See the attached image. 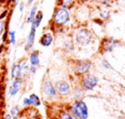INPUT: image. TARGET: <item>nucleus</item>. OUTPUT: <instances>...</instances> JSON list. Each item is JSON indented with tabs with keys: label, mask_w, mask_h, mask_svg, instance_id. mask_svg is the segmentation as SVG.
<instances>
[{
	"label": "nucleus",
	"mask_w": 125,
	"mask_h": 119,
	"mask_svg": "<svg viewBox=\"0 0 125 119\" xmlns=\"http://www.w3.org/2000/svg\"><path fill=\"white\" fill-rule=\"evenodd\" d=\"M42 19H43V13H42V11H37L36 15H35V16H34V19H33V21L32 23L34 25L35 28L38 29L39 27H40V23H41Z\"/></svg>",
	"instance_id": "obj_16"
},
{
	"label": "nucleus",
	"mask_w": 125,
	"mask_h": 119,
	"mask_svg": "<svg viewBox=\"0 0 125 119\" xmlns=\"http://www.w3.org/2000/svg\"><path fill=\"white\" fill-rule=\"evenodd\" d=\"M23 104H25V105H31L29 98H24V99H23Z\"/></svg>",
	"instance_id": "obj_23"
},
{
	"label": "nucleus",
	"mask_w": 125,
	"mask_h": 119,
	"mask_svg": "<svg viewBox=\"0 0 125 119\" xmlns=\"http://www.w3.org/2000/svg\"><path fill=\"white\" fill-rule=\"evenodd\" d=\"M98 1H99L100 3H103V4H105V2H107L108 0H98Z\"/></svg>",
	"instance_id": "obj_25"
},
{
	"label": "nucleus",
	"mask_w": 125,
	"mask_h": 119,
	"mask_svg": "<svg viewBox=\"0 0 125 119\" xmlns=\"http://www.w3.org/2000/svg\"><path fill=\"white\" fill-rule=\"evenodd\" d=\"M36 30L35 26L31 23V29H30V31L28 33V38H27V42H26V46H25V50L28 52L30 49L33 47V43H34V40H35V35H36Z\"/></svg>",
	"instance_id": "obj_8"
},
{
	"label": "nucleus",
	"mask_w": 125,
	"mask_h": 119,
	"mask_svg": "<svg viewBox=\"0 0 125 119\" xmlns=\"http://www.w3.org/2000/svg\"><path fill=\"white\" fill-rule=\"evenodd\" d=\"M92 63L88 60H79L74 66V70L78 74H87L89 72Z\"/></svg>",
	"instance_id": "obj_6"
},
{
	"label": "nucleus",
	"mask_w": 125,
	"mask_h": 119,
	"mask_svg": "<svg viewBox=\"0 0 125 119\" xmlns=\"http://www.w3.org/2000/svg\"><path fill=\"white\" fill-rule=\"evenodd\" d=\"M9 38H10V42L14 45V44L16 43V32L10 31L9 32Z\"/></svg>",
	"instance_id": "obj_19"
},
{
	"label": "nucleus",
	"mask_w": 125,
	"mask_h": 119,
	"mask_svg": "<svg viewBox=\"0 0 125 119\" xmlns=\"http://www.w3.org/2000/svg\"><path fill=\"white\" fill-rule=\"evenodd\" d=\"M22 1H26V0H22Z\"/></svg>",
	"instance_id": "obj_30"
},
{
	"label": "nucleus",
	"mask_w": 125,
	"mask_h": 119,
	"mask_svg": "<svg viewBox=\"0 0 125 119\" xmlns=\"http://www.w3.org/2000/svg\"><path fill=\"white\" fill-rule=\"evenodd\" d=\"M91 41H92V34H91L90 30H88L87 29H80L76 32L75 42L78 45L82 46V47H85V46L90 44Z\"/></svg>",
	"instance_id": "obj_3"
},
{
	"label": "nucleus",
	"mask_w": 125,
	"mask_h": 119,
	"mask_svg": "<svg viewBox=\"0 0 125 119\" xmlns=\"http://www.w3.org/2000/svg\"><path fill=\"white\" fill-rule=\"evenodd\" d=\"M34 0H28V5H30V4H32V3L33 2Z\"/></svg>",
	"instance_id": "obj_27"
},
{
	"label": "nucleus",
	"mask_w": 125,
	"mask_h": 119,
	"mask_svg": "<svg viewBox=\"0 0 125 119\" xmlns=\"http://www.w3.org/2000/svg\"><path fill=\"white\" fill-rule=\"evenodd\" d=\"M60 119H73L72 116L67 112H62L60 114Z\"/></svg>",
	"instance_id": "obj_20"
},
{
	"label": "nucleus",
	"mask_w": 125,
	"mask_h": 119,
	"mask_svg": "<svg viewBox=\"0 0 125 119\" xmlns=\"http://www.w3.org/2000/svg\"><path fill=\"white\" fill-rule=\"evenodd\" d=\"M5 119H11V117H10V115H7V116L5 117Z\"/></svg>",
	"instance_id": "obj_28"
},
{
	"label": "nucleus",
	"mask_w": 125,
	"mask_h": 119,
	"mask_svg": "<svg viewBox=\"0 0 125 119\" xmlns=\"http://www.w3.org/2000/svg\"><path fill=\"white\" fill-rule=\"evenodd\" d=\"M30 65L32 67H37L40 65V57H39V52L38 51H33L30 54L29 58Z\"/></svg>",
	"instance_id": "obj_12"
},
{
	"label": "nucleus",
	"mask_w": 125,
	"mask_h": 119,
	"mask_svg": "<svg viewBox=\"0 0 125 119\" xmlns=\"http://www.w3.org/2000/svg\"><path fill=\"white\" fill-rule=\"evenodd\" d=\"M53 42V35L52 33H45L40 37V43L43 47H49Z\"/></svg>",
	"instance_id": "obj_10"
},
{
	"label": "nucleus",
	"mask_w": 125,
	"mask_h": 119,
	"mask_svg": "<svg viewBox=\"0 0 125 119\" xmlns=\"http://www.w3.org/2000/svg\"><path fill=\"white\" fill-rule=\"evenodd\" d=\"M77 1H85V0H77Z\"/></svg>",
	"instance_id": "obj_29"
},
{
	"label": "nucleus",
	"mask_w": 125,
	"mask_h": 119,
	"mask_svg": "<svg viewBox=\"0 0 125 119\" xmlns=\"http://www.w3.org/2000/svg\"><path fill=\"white\" fill-rule=\"evenodd\" d=\"M4 30V23L3 21H0V35H2Z\"/></svg>",
	"instance_id": "obj_22"
},
{
	"label": "nucleus",
	"mask_w": 125,
	"mask_h": 119,
	"mask_svg": "<svg viewBox=\"0 0 125 119\" xmlns=\"http://www.w3.org/2000/svg\"><path fill=\"white\" fill-rule=\"evenodd\" d=\"M18 112H19V108H18L17 106H15V107H13V108L11 109V110H10V113H11V115H12L13 117H16V116H17Z\"/></svg>",
	"instance_id": "obj_21"
},
{
	"label": "nucleus",
	"mask_w": 125,
	"mask_h": 119,
	"mask_svg": "<svg viewBox=\"0 0 125 119\" xmlns=\"http://www.w3.org/2000/svg\"><path fill=\"white\" fill-rule=\"evenodd\" d=\"M19 1H20V0H14V4H15V5H16V4H19Z\"/></svg>",
	"instance_id": "obj_26"
},
{
	"label": "nucleus",
	"mask_w": 125,
	"mask_h": 119,
	"mask_svg": "<svg viewBox=\"0 0 125 119\" xmlns=\"http://www.w3.org/2000/svg\"><path fill=\"white\" fill-rule=\"evenodd\" d=\"M70 113L75 119H87L88 109L87 104L82 100H75L70 107Z\"/></svg>",
	"instance_id": "obj_1"
},
{
	"label": "nucleus",
	"mask_w": 125,
	"mask_h": 119,
	"mask_svg": "<svg viewBox=\"0 0 125 119\" xmlns=\"http://www.w3.org/2000/svg\"><path fill=\"white\" fill-rule=\"evenodd\" d=\"M99 79L94 74H85L82 78V86L85 91H93L98 85Z\"/></svg>",
	"instance_id": "obj_4"
},
{
	"label": "nucleus",
	"mask_w": 125,
	"mask_h": 119,
	"mask_svg": "<svg viewBox=\"0 0 125 119\" xmlns=\"http://www.w3.org/2000/svg\"><path fill=\"white\" fill-rule=\"evenodd\" d=\"M29 100H30V103H31V105H33V106H39V105L40 104V99L36 94L30 95Z\"/></svg>",
	"instance_id": "obj_18"
},
{
	"label": "nucleus",
	"mask_w": 125,
	"mask_h": 119,
	"mask_svg": "<svg viewBox=\"0 0 125 119\" xmlns=\"http://www.w3.org/2000/svg\"><path fill=\"white\" fill-rule=\"evenodd\" d=\"M72 95L75 100H82L84 96V89L81 87H75L72 91Z\"/></svg>",
	"instance_id": "obj_14"
},
{
	"label": "nucleus",
	"mask_w": 125,
	"mask_h": 119,
	"mask_svg": "<svg viewBox=\"0 0 125 119\" xmlns=\"http://www.w3.org/2000/svg\"><path fill=\"white\" fill-rule=\"evenodd\" d=\"M116 43H117L116 41H115L112 37H108V38L104 39L103 42V48L105 52H111L116 46Z\"/></svg>",
	"instance_id": "obj_9"
},
{
	"label": "nucleus",
	"mask_w": 125,
	"mask_h": 119,
	"mask_svg": "<svg viewBox=\"0 0 125 119\" xmlns=\"http://www.w3.org/2000/svg\"><path fill=\"white\" fill-rule=\"evenodd\" d=\"M21 79H15V80L13 81L12 85H11L10 88V94L11 96H16L20 88H21Z\"/></svg>",
	"instance_id": "obj_11"
},
{
	"label": "nucleus",
	"mask_w": 125,
	"mask_h": 119,
	"mask_svg": "<svg viewBox=\"0 0 125 119\" xmlns=\"http://www.w3.org/2000/svg\"><path fill=\"white\" fill-rule=\"evenodd\" d=\"M74 1L75 0H58V5L69 10L73 6Z\"/></svg>",
	"instance_id": "obj_17"
},
{
	"label": "nucleus",
	"mask_w": 125,
	"mask_h": 119,
	"mask_svg": "<svg viewBox=\"0 0 125 119\" xmlns=\"http://www.w3.org/2000/svg\"><path fill=\"white\" fill-rule=\"evenodd\" d=\"M23 10H24V4H23V3H21V4H20V11H21V12H22Z\"/></svg>",
	"instance_id": "obj_24"
},
{
	"label": "nucleus",
	"mask_w": 125,
	"mask_h": 119,
	"mask_svg": "<svg viewBox=\"0 0 125 119\" xmlns=\"http://www.w3.org/2000/svg\"><path fill=\"white\" fill-rule=\"evenodd\" d=\"M42 90H43V93L47 96L48 98H53L57 95L55 90V86L52 85V83L50 80H45L43 83V86H42Z\"/></svg>",
	"instance_id": "obj_7"
},
{
	"label": "nucleus",
	"mask_w": 125,
	"mask_h": 119,
	"mask_svg": "<svg viewBox=\"0 0 125 119\" xmlns=\"http://www.w3.org/2000/svg\"><path fill=\"white\" fill-rule=\"evenodd\" d=\"M22 74V67L19 64H16L13 66L12 70H11V76L13 79H19Z\"/></svg>",
	"instance_id": "obj_13"
},
{
	"label": "nucleus",
	"mask_w": 125,
	"mask_h": 119,
	"mask_svg": "<svg viewBox=\"0 0 125 119\" xmlns=\"http://www.w3.org/2000/svg\"><path fill=\"white\" fill-rule=\"evenodd\" d=\"M70 19V14L68 9L63 7L56 8L52 16V22L57 26H64Z\"/></svg>",
	"instance_id": "obj_2"
},
{
	"label": "nucleus",
	"mask_w": 125,
	"mask_h": 119,
	"mask_svg": "<svg viewBox=\"0 0 125 119\" xmlns=\"http://www.w3.org/2000/svg\"><path fill=\"white\" fill-rule=\"evenodd\" d=\"M37 11H38V4H34V5L31 8V11H30L29 14H28V16L27 18V23H32L34 19V16L36 15Z\"/></svg>",
	"instance_id": "obj_15"
},
{
	"label": "nucleus",
	"mask_w": 125,
	"mask_h": 119,
	"mask_svg": "<svg viewBox=\"0 0 125 119\" xmlns=\"http://www.w3.org/2000/svg\"><path fill=\"white\" fill-rule=\"evenodd\" d=\"M55 90L57 94L60 96H67L70 92V86L66 80L61 79L56 82Z\"/></svg>",
	"instance_id": "obj_5"
}]
</instances>
